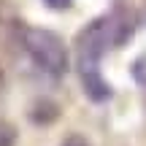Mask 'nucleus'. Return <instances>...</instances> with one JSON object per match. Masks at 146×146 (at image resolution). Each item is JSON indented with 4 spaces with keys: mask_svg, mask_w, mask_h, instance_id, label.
Wrapping results in <instances>:
<instances>
[{
    "mask_svg": "<svg viewBox=\"0 0 146 146\" xmlns=\"http://www.w3.org/2000/svg\"><path fill=\"white\" fill-rule=\"evenodd\" d=\"M0 81H3V68H0Z\"/></svg>",
    "mask_w": 146,
    "mask_h": 146,
    "instance_id": "obj_2",
    "label": "nucleus"
},
{
    "mask_svg": "<svg viewBox=\"0 0 146 146\" xmlns=\"http://www.w3.org/2000/svg\"><path fill=\"white\" fill-rule=\"evenodd\" d=\"M22 41H25V49L30 52V57L46 73H52V76L65 73V68H68V52H65V43L54 33L41 30V27H27Z\"/></svg>",
    "mask_w": 146,
    "mask_h": 146,
    "instance_id": "obj_1",
    "label": "nucleus"
}]
</instances>
